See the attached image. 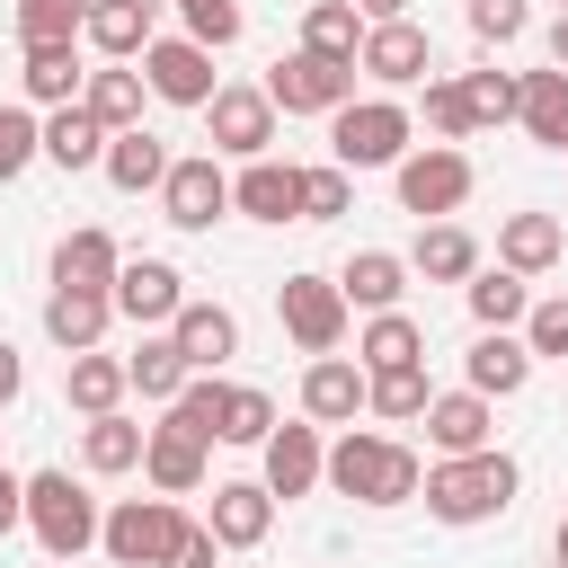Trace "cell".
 Masks as SVG:
<instances>
[{"instance_id": "ee69618b", "label": "cell", "mask_w": 568, "mask_h": 568, "mask_svg": "<svg viewBox=\"0 0 568 568\" xmlns=\"http://www.w3.org/2000/svg\"><path fill=\"white\" fill-rule=\"evenodd\" d=\"M27 160H44V124H36L27 106H0V186H9Z\"/></svg>"}, {"instance_id": "8fae6325", "label": "cell", "mask_w": 568, "mask_h": 568, "mask_svg": "<svg viewBox=\"0 0 568 568\" xmlns=\"http://www.w3.org/2000/svg\"><path fill=\"white\" fill-rule=\"evenodd\" d=\"M178 311H186V275H178L169 257H124V266H115V320L169 328Z\"/></svg>"}, {"instance_id": "7a4b0ae2", "label": "cell", "mask_w": 568, "mask_h": 568, "mask_svg": "<svg viewBox=\"0 0 568 568\" xmlns=\"http://www.w3.org/2000/svg\"><path fill=\"white\" fill-rule=\"evenodd\" d=\"M426 515L435 524H497L506 506H515V462L488 444V453H435V470H426Z\"/></svg>"}, {"instance_id": "ac0fdd59", "label": "cell", "mask_w": 568, "mask_h": 568, "mask_svg": "<svg viewBox=\"0 0 568 568\" xmlns=\"http://www.w3.org/2000/svg\"><path fill=\"white\" fill-rule=\"evenodd\" d=\"M257 453H266V488H275V497H311V488L328 479V444H320V426H275Z\"/></svg>"}, {"instance_id": "277c9868", "label": "cell", "mask_w": 568, "mask_h": 568, "mask_svg": "<svg viewBox=\"0 0 568 568\" xmlns=\"http://www.w3.org/2000/svg\"><path fill=\"white\" fill-rule=\"evenodd\" d=\"M27 524H36L44 559H80L106 515H98V497H89L71 470H36V479H27Z\"/></svg>"}, {"instance_id": "8992f818", "label": "cell", "mask_w": 568, "mask_h": 568, "mask_svg": "<svg viewBox=\"0 0 568 568\" xmlns=\"http://www.w3.org/2000/svg\"><path fill=\"white\" fill-rule=\"evenodd\" d=\"M346 284L337 275H284L275 284V320H284V337L302 346V355H337V337H346Z\"/></svg>"}, {"instance_id": "681fc988", "label": "cell", "mask_w": 568, "mask_h": 568, "mask_svg": "<svg viewBox=\"0 0 568 568\" xmlns=\"http://www.w3.org/2000/svg\"><path fill=\"white\" fill-rule=\"evenodd\" d=\"M524 346L532 355H568V293H550V302L524 311Z\"/></svg>"}, {"instance_id": "6f0895ef", "label": "cell", "mask_w": 568, "mask_h": 568, "mask_svg": "<svg viewBox=\"0 0 568 568\" xmlns=\"http://www.w3.org/2000/svg\"><path fill=\"white\" fill-rule=\"evenodd\" d=\"M559 9H568V0H559Z\"/></svg>"}, {"instance_id": "ba28073f", "label": "cell", "mask_w": 568, "mask_h": 568, "mask_svg": "<svg viewBox=\"0 0 568 568\" xmlns=\"http://www.w3.org/2000/svg\"><path fill=\"white\" fill-rule=\"evenodd\" d=\"M462 195H470V160L453 142H426V151L399 160V213L444 222V213H462Z\"/></svg>"}, {"instance_id": "4fadbf2b", "label": "cell", "mask_w": 568, "mask_h": 568, "mask_svg": "<svg viewBox=\"0 0 568 568\" xmlns=\"http://www.w3.org/2000/svg\"><path fill=\"white\" fill-rule=\"evenodd\" d=\"M204 124H213V151L266 160V142H275V98H266V89H213Z\"/></svg>"}, {"instance_id": "680465c9", "label": "cell", "mask_w": 568, "mask_h": 568, "mask_svg": "<svg viewBox=\"0 0 568 568\" xmlns=\"http://www.w3.org/2000/svg\"><path fill=\"white\" fill-rule=\"evenodd\" d=\"M53 568H62V559H53Z\"/></svg>"}, {"instance_id": "f6af8a7d", "label": "cell", "mask_w": 568, "mask_h": 568, "mask_svg": "<svg viewBox=\"0 0 568 568\" xmlns=\"http://www.w3.org/2000/svg\"><path fill=\"white\" fill-rule=\"evenodd\" d=\"M346 178H355V169H302V222H337V213L355 204Z\"/></svg>"}, {"instance_id": "836d02e7", "label": "cell", "mask_w": 568, "mask_h": 568, "mask_svg": "<svg viewBox=\"0 0 568 568\" xmlns=\"http://www.w3.org/2000/svg\"><path fill=\"white\" fill-rule=\"evenodd\" d=\"M408 266H417V275H435V284H470V275H479V240H470L462 222H426Z\"/></svg>"}, {"instance_id": "11a10c76", "label": "cell", "mask_w": 568, "mask_h": 568, "mask_svg": "<svg viewBox=\"0 0 568 568\" xmlns=\"http://www.w3.org/2000/svg\"><path fill=\"white\" fill-rule=\"evenodd\" d=\"M364 18H408V0H355Z\"/></svg>"}, {"instance_id": "52a82bcc", "label": "cell", "mask_w": 568, "mask_h": 568, "mask_svg": "<svg viewBox=\"0 0 568 568\" xmlns=\"http://www.w3.org/2000/svg\"><path fill=\"white\" fill-rule=\"evenodd\" d=\"M266 98L284 106V115H337L346 98H355V62H337V53H311V44H293L275 71H266Z\"/></svg>"}, {"instance_id": "74e56055", "label": "cell", "mask_w": 568, "mask_h": 568, "mask_svg": "<svg viewBox=\"0 0 568 568\" xmlns=\"http://www.w3.org/2000/svg\"><path fill=\"white\" fill-rule=\"evenodd\" d=\"M524 311H532V293H524L515 266H479V275H470V320H479V328H515Z\"/></svg>"}, {"instance_id": "44dd1931", "label": "cell", "mask_w": 568, "mask_h": 568, "mask_svg": "<svg viewBox=\"0 0 568 568\" xmlns=\"http://www.w3.org/2000/svg\"><path fill=\"white\" fill-rule=\"evenodd\" d=\"M106 62H133L151 36H160V0H89V27H80Z\"/></svg>"}, {"instance_id": "1f68e13d", "label": "cell", "mask_w": 568, "mask_h": 568, "mask_svg": "<svg viewBox=\"0 0 568 568\" xmlns=\"http://www.w3.org/2000/svg\"><path fill=\"white\" fill-rule=\"evenodd\" d=\"M142 98H151V80L142 71H124V62H106V71H89V89H80V106L106 124V133H124V124H142Z\"/></svg>"}, {"instance_id": "f546056e", "label": "cell", "mask_w": 568, "mask_h": 568, "mask_svg": "<svg viewBox=\"0 0 568 568\" xmlns=\"http://www.w3.org/2000/svg\"><path fill=\"white\" fill-rule=\"evenodd\" d=\"M27 98L36 106H80V89H89V71H80V44H27Z\"/></svg>"}, {"instance_id": "7c38bea8", "label": "cell", "mask_w": 568, "mask_h": 568, "mask_svg": "<svg viewBox=\"0 0 568 568\" xmlns=\"http://www.w3.org/2000/svg\"><path fill=\"white\" fill-rule=\"evenodd\" d=\"M355 71H373L382 89H408V80H426V71H435V44H426V27H417V18H373V27H364Z\"/></svg>"}, {"instance_id": "2e32d148", "label": "cell", "mask_w": 568, "mask_h": 568, "mask_svg": "<svg viewBox=\"0 0 568 568\" xmlns=\"http://www.w3.org/2000/svg\"><path fill=\"white\" fill-rule=\"evenodd\" d=\"M426 444L435 453H488L497 444V399L488 390H435L426 399Z\"/></svg>"}, {"instance_id": "b9f144b4", "label": "cell", "mask_w": 568, "mask_h": 568, "mask_svg": "<svg viewBox=\"0 0 568 568\" xmlns=\"http://www.w3.org/2000/svg\"><path fill=\"white\" fill-rule=\"evenodd\" d=\"M222 390L231 382H213V373H195L178 399H169V426H186V435H204V444H222Z\"/></svg>"}, {"instance_id": "484cf974", "label": "cell", "mask_w": 568, "mask_h": 568, "mask_svg": "<svg viewBox=\"0 0 568 568\" xmlns=\"http://www.w3.org/2000/svg\"><path fill=\"white\" fill-rule=\"evenodd\" d=\"M106 142H115V133H106L89 106H53V115H44V160H53V169H106Z\"/></svg>"}, {"instance_id": "4dcf8cb0", "label": "cell", "mask_w": 568, "mask_h": 568, "mask_svg": "<svg viewBox=\"0 0 568 568\" xmlns=\"http://www.w3.org/2000/svg\"><path fill=\"white\" fill-rule=\"evenodd\" d=\"M142 444H151V426H133V417H89L80 426V462L98 470V479H115V470H142Z\"/></svg>"}, {"instance_id": "db71d44e", "label": "cell", "mask_w": 568, "mask_h": 568, "mask_svg": "<svg viewBox=\"0 0 568 568\" xmlns=\"http://www.w3.org/2000/svg\"><path fill=\"white\" fill-rule=\"evenodd\" d=\"M550 62L568 71V9H559V27H550Z\"/></svg>"}, {"instance_id": "f907efd6", "label": "cell", "mask_w": 568, "mask_h": 568, "mask_svg": "<svg viewBox=\"0 0 568 568\" xmlns=\"http://www.w3.org/2000/svg\"><path fill=\"white\" fill-rule=\"evenodd\" d=\"M169 568H222V532H213V524H178Z\"/></svg>"}, {"instance_id": "d6986e66", "label": "cell", "mask_w": 568, "mask_h": 568, "mask_svg": "<svg viewBox=\"0 0 568 568\" xmlns=\"http://www.w3.org/2000/svg\"><path fill=\"white\" fill-rule=\"evenodd\" d=\"M142 479L160 488V497H195L204 488V435H186V426H151V444H142Z\"/></svg>"}, {"instance_id": "cb8c5ba5", "label": "cell", "mask_w": 568, "mask_h": 568, "mask_svg": "<svg viewBox=\"0 0 568 568\" xmlns=\"http://www.w3.org/2000/svg\"><path fill=\"white\" fill-rule=\"evenodd\" d=\"M124 390H133V364H124V355H98V346H89V355H62V399H71L80 417H106Z\"/></svg>"}, {"instance_id": "30bf717a", "label": "cell", "mask_w": 568, "mask_h": 568, "mask_svg": "<svg viewBox=\"0 0 568 568\" xmlns=\"http://www.w3.org/2000/svg\"><path fill=\"white\" fill-rule=\"evenodd\" d=\"M160 213H169L178 231H213V222L231 213V178H222V160H213V151L169 160V178H160Z\"/></svg>"}, {"instance_id": "8d00e7d4", "label": "cell", "mask_w": 568, "mask_h": 568, "mask_svg": "<svg viewBox=\"0 0 568 568\" xmlns=\"http://www.w3.org/2000/svg\"><path fill=\"white\" fill-rule=\"evenodd\" d=\"M124 364H133V390H142V399H178V390L195 382V364H186V346H178L169 328L142 337V355H124Z\"/></svg>"}, {"instance_id": "ffe728a7", "label": "cell", "mask_w": 568, "mask_h": 568, "mask_svg": "<svg viewBox=\"0 0 568 568\" xmlns=\"http://www.w3.org/2000/svg\"><path fill=\"white\" fill-rule=\"evenodd\" d=\"M213 532H222V550H257L275 532V488L266 479H222L213 488Z\"/></svg>"}, {"instance_id": "ab89813d", "label": "cell", "mask_w": 568, "mask_h": 568, "mask_svg": "<svg viewBox=\"0 0 568 568\" xmlns=\"http://www.w3.org/2000/svg\"><path fill=\"white\" fill-rule=\"evenodd\" d=\"M426 364H390V373H373V390H364V408L373 417H426Z\"/></svg>"}, {"instance_id": "f5cc1de1", "label": "cell", "mask_w": 568, "mask_h": 568, "mask_svg": "<svg viewBox=\"0 0 568 568\" xmlns=\"http://www.w3.org/2000/svg\"><path fill=\"white\" fill-rule=\"evenodd\" d=\"M18 382H27V364H18V346H9V337H0V408H9V399H18Z\"/></svg>"}, {"instance_id": "bcb514c9", "label": "cell", "mask_w": 568, "mask_h": 568, "mask_svg": "<svg viewBox=\"0 0 568 568\" xmlns=\"http://www.w3.org/2000/svg\"><path fill=\"white\" fill-rule=\"evenodd\" d=\"M178 18H186V36L195 44H240V0H178Z\"/></svg>"}, {"instance_id": "f1b7e54d", "label": "cell", "mask_w": 568, "mask_h": 568, "mask_svg": "<svg viewBox=\"0 0 568 568\" xmlns=\"http://www.w3.org/2000/svg\"><path fill=\"white\" fill-rule=\"evenodd\" d=\"M515 124L541 142V151H568V71L550 62V71H524V106H515Z\"/></svg>"}, {"instance_id": "e0dca14e", "label": "cell", "mask_w": 568, "mask_h": 568, "mask_svg": "<svg viewBox=\"0 0 568 568\" xmlns=\"http://www.w3.org/2000/svg\"><path fill=\"white\" fill-rule=\"evenodd\" d=\"M231 213H248V222H302V169L293 160H248L231 178Z\"/></svg>"}, {"instance_id": "c3c4849f", "label": "cell", "mask_w": 568, "mask_h": 568, "mask_svg": "<svg viewBox=\"0 0 568 568\" xmlns=\"http://www.w3.org/2000/svg\"><path fill=\"white\" fill-rule=\"evenodd\" d=\"M524 27H532L524 0H470V36H479V44H515Z\"/></svg>"}, {"instance_id": "7402d4cb", "label": "cell", "mask_w": 568, "mask_h": 568, "mask_svg": "<svg viewBox=\"0 0 568 568\" xmlns=\"http://www.w3.org/2000/svg\"><path fill=\"white\" fill-rule=\"evenodd\" d=\"M169 337L186 346V364H195V373H222V364L240 355V320H231L222 302H186V311L169 320Z\"/></svg>"}, {"instance_id": "9f6ffc18", "label": "cell", "mask_w": 568, "mask_h": 568, "mask_svg": "<svg viewBox=\"0 0 568 568\" xmlns=\"http://www.w3.org/2000/svg\"><path fill=\"white\" fill-rule=\"evenodd\" d=\"M550 550H559V568H568V515H559V541H550Z\"/></svg>"}, {"instance_id": "7dc6e473", "label": "cell", "mask_w": 568, "mask_h": 568, "mask_svg": "<svg viewBox=\"0 0 568 568\" xmlns=\"http://www.w3.org/2000/svg\"><path fill=\"white\" fill-rule=\"evenodd\" d=\"M426 124H435L444 142L479 133V124H470V89H462V80H426Z\"/></svg>"}, {"instance_id": "60d3db41", "label": "cell", "mask_w": 568, "mask_h": 568, "mask_svg": "<svg viewBox=\"0 0 568 568\" xmlns=\"http://www.w3.org/2000/svg\"><path fill=\"white\" fill-rule=\"evenodd\" d=\"M275 435V399L257 382H231L222 390V444H266Z\"/></svg>"}, {"instance_id": "4316f807", "label": "cell", "mask_w": 568, "mask_h": 568, "mask_svg": "<svg viewBox=\"0 0 568 568\" xmlns=\"http://www.w3.org/2000/svg\"><path fill=\"white\" fill-rule=\"evenodd\" d=\"M160 178H169V142L142 133V124H124V133L106 142V186H124V195H160Z\"/></svg>"}, {"instance_id": "603a6c76", "label": "cell", "mask_w": 568, "mask_h": 568, "mask_svg": "<svg viewBox=\"0 0 568 568\" xmlns=\"http://www.w3.org/2000/svg\"><path fill=\"white\" fill-rule=\"evenodd\" d=\"M462 373H470V390L515 399V390L532 382V346H524V337H506V328H479V346L462 355Z\"/></svg>"}, {"instance_id": "d590c367", "label": "cell", "mask_w": 568, "mask_h": 568, "mask_svg": "<svg viewBox=\"0 0 568 568\" xmlns=\"http://www.w3.org/2000/svg\"><path fill=\"white\" fill-rule=\"evenodd\" d=\"M364 27H373V18H364L355 0H311V18H302V44H311V53H337V62H355V53H364Z\"/></svg>"}, {"instance_id": "83f0119b", "label": "cell", "mask_w": 568, "mask_h": 568, "mask_svg": "<svg viewBox=\"0 0 568 568\" xmlns=\"http://www.w3.org/2000/svg\"><path fill=\"white\" fill-rule=\"evenodd\" d=\"M337 284H346L355 311H399V293H408V257H390V248H355V257L337 266Z\"/></svg>"}, {"instance_id": "6da1fadb", "label": "cell", "mask_w": 568, "mask_h": 568, "mask_svg": "<svg viewBox=\"0 0 568 568\" xmlns=\"http://www.w3.org/2000/svg\"><path fill=\"white\" fill-rule=\"evenodd\" d=\"M328 488L355 497V506H408V497L426 488V462H417L408 444L373 435V426H346V435L328 444Z\"/></svg>"}, {"instance_id": "f35d334b", "label": "cell", "mask_w": 568, "mask_h": 568, "mask_svg": "<svg viewBox=\"0 0 568 568\" xmlns=\"http://www.w3.org/2000/svg\"><path fill=\"white\" fill-rule=\"evenodd\" d=\"M89 0H18V44H80Z\"/></svg>"}, {"instance_id": "9c48e42d", "label": "cell", "mask_w": 568, "mask_h": 568, "mask_svg": "<svg viewBox=\"0 0 568 568\" xmlns=\"http://www.w3.org/2000/svg\"><path fill=\"white\" fill-rule=\"evenodd\" d=\"M142 80H151V98H169V106H213V44H195V36H151L142 44Z\"/></svg>"}, {"instance_id": "5bb4252c", "label": "cell", "mask_w": 568, "mask_h": 568, "mask_svg": "<svg viewBox=\"0 0 568 568\" xmlns=\"http://www.w3.org/2000/svg\"><path fill=\"white\" fill-rule=\"evenodd\" d=\"M364 390H373V373H364L355 355H311V373H302V417H311V426H355V417H364Z\"/></svg>"}, {"instance_id": "5b68a950", "label": "cell", "mask_w": 568, "mask_h": 568, "mask_svg": "<svg viewBox=\"0 0 568 568\" xmlns=\"http://www.w3.org/2000/svg\"><path fill=\"white\" fill-rule=\"evenodd\" d=\"M178 497H115L106 524H98V550L115 568H169V541H178Z\"/></svg>"}, {"instance_id": "3957f363", "label": "cell", "mask_w": 568, "mask_h": 568, "mask_svg": "<svg viewBox=\"0 0 568 568\" xmlns=\"http://www.w3.org/2000/svg\"><path fill=\"white\" fill-rule=\"evenodd\" d=\"M328 151H337V169H399L408 160V106L399 98H346L328 115Z\"/></svg>"}, {"instance_id": "816d5d0a", "label": "cell", "mask_w": 568, "mask_h": 568, "mask_svg": "<svg viewBox=\"0 0 568 568\" xmlns=\"http://www.w3.org/2000/svg\"><path fill=\"white\" fill-rule=\"evenodd\" d=\"M18 524H27V479L0 470V532H18Z\"/></svg>"}, {"instance_id": "e575fe53", "label": "cell", "mask_w": 568, "mask_h": 568, "mask_svg": "<svg viewBox=\"0 0 568 568\" xmlns=\"http://www.w3.org/2000/svg\"><path fill=\"white\" fill-rule=\"evenodd\" d=\"M417 355H426V328H417L408 311H373L364 337H355V364H364V373H390V364H417Z\"/></svg>"}, {"instance_id": "9a60e30c", "label": "cell", "mask_w": 568, "mask_h": 568, "mask_svg": "<svg viewBox=\"0 0 568 568\" xmlns=\"http://www.w3.org/2000/svg\"><path fill=\"white\" fill-rule=\"evenodd\" d=\"M106 320H115V293H106V284H53V293H44V337H53L62 355H89V346L106 337Z\"/></svg>"}, {"instance_id": "d4e9b609", "label": "cell", "mask_w": 568, "mask_h": 568, "mask_svg": "<svg viewBox=\"0 0 568 568\" xmlns=\"http://www.w3.org/2000/svg\"><path fill=\"white\" fill-rule=\"evenodd\" d=\"M568 257V231L550 222V213H506V231H497V266H515V275H550Z\"/></svg>"}, {"instance_id": "d6a6232c", "label": "cell", "mask_w": 568, "mask_h": 568, "mask_svg": "<svg viewBox=\"0 0 568 568\" xmlns=\"http://www.w3.org/2000/svg\"><path fill=\"white\" fill-rule=\"evenodd\" d=\"M115 266H124V248H115L98 222H80V231L53 248V284H106V293H115Z\"/></svg>"}, {"instance_id": "7bdbcfd3", "label": "cell", "mask_w": 568, "mask_h": 568, "mask_svg": "<svg viewBox=\"0 0 568 568\" xmlns=\"http://www.w3.org/2000/svg\"><path fill=\"white\" fill-rule=\"evenodd\" d=\"M462 89H470V124H515V106H524L515 71H462Z\"/></svg>"}]
</instances>
